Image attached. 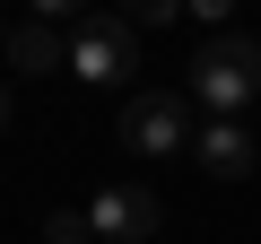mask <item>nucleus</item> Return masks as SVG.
<instances>
[{"mask_svg": "<svg viewBox=\"0 0 261 244\" xmlns=\"http://www.w3.org/2000/svg\"><path fill=\"white\" fill-rule=\"evenodd\" d=\"M157 218H166V201H157V192H130V183H105V192L87 201L96 244H148V235H157Z\"/></svg>", "mask_w": 261, "mask_h": 244, "instance_id": "nucleus-4", "label": "nucleus"}, {"mask_svg": "<svg viewBox=\"0 0 261 244\" xmlns=\"http://www.w3.org/2000/svg\"><path fill=\"white\" fill-rule=\"evenodd\" d=\"M9 35H18V27H9V18H0V61H9Z\"/></svg>", "mask_w": 261, "mask_h": 244, "instance_id": "nucleus-8", "label": "nucleus"}, {"mask_svg": "<svg viewBox=\"0 0 261 244\" xmlns=\"http://www.w3.org/2000/svg\"><path fill=\"white\" fill-rule=\"evenodd\" d=\"M192 157H200L209 183H244L261 166V140L244 131V122H200V131H192Z\"/></svg>", "mask_w": 261, "mask_h": 244, "instance_id": "nucleus-5", "label": "nucleus"}, {"mask_svg": "<svg viewBox=\"0 0 261 244\" xmlns=\"http://www.w3.org/2000/svg\"><path fill=\"white\" fill-rule=\"evenodd\" d=\"M0 131H9V87H0Z\"/></svg>", "mask_w": 261, "mask_h": 244, "instance_id": "nucleus-9", "label": "nucleus"}, {"mask_svg": "<svg viewBox=\"0 0 261 244\" xmlns=\"http://www.w3.org/2000/svg\"><path fill=\"white\" fill-rule=\"evenodd\" d=\"M70 70L87 79V87H130V70H140V27L130 18H79L70 27Z\"/></svg>", "mask_w": 261, "mask_h": 244, "instance_id": "nucleus-2", "label": "nucleus"}, {"mask_svg": "<svg viewBox=\"0 0 261 244\" xmlns=\"http://www.w3.org/2000/svg\"><path fill=\"white\" fill-rule=\"evenodd\" d=\"M209 122H235L252 96H261V44L252 35H209L192 53V87H183Z\"/></svg>", "mask_w": 261, "mask_h": 244, "instance_id": "nucleus-1", "label": "nucleus"}, {"mask_svg": "<svg viewBox=\"0 0 261 244\" xmlns=\"http://www.w3.org/2000/svg\"><path fill=\"white\" fill-rule=\"evenodd\" d=\"M44 244H96L87 209H53V218H44Z\"/></svg>", "mask_w": 261, "mask_h": 244, "instance_id": "nucleus-7", "label": "nucleus"}, {"mask_svg": "<svg viewBox=\"0 0 261 244\" xmlns=\"http://www.w3.org/2000/svg\"><path fill=\"white\" fill-rule=\"evenodd\" d=\"M122 140L140 149V157L192 149V96H174V87H130V96H122Z\"/></svg>", "mask_w": 261, "mask_h": 244, "instance_id": "nucleus-3", "label": "nucleus"}, {"mask_svg": "<svg viewBox=\"0 0 261 244\" xmlns=\"http://www.w3.org/2000/svg\"><path fill=\"white\" fill-rule=\"evenodd\" d=\"M9 70H35V79H53V70H70V27L61 18H18V35H9Z\"/></svg>", "mask_w": 261, "mask_h": 244, "instance_id": "nucleus-6", "label": "nucleus"}]
</instances>
